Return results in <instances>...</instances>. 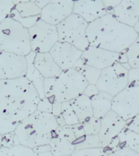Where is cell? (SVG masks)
<instances>
[{
	"instance_id": "27",
	"label": "cell",
	"mask_w": 139,
	"mask_h": 156,
	"mask_svg": "<svg viewBox=\"0 0 139 156\" xmlns=\"http://www.w3.org/2000/svg\"><path fill=\"white\" fill-rule=\"evenodd\" d=\"M139 38L125 50L128 63L131 68H139Z\"/></svg>"
},
{
	"instance_id": "16",
	"label": "cell",
	"mask_w": 139,
	"mask_h": 156,
	"mask_svg": "<svg viewBox=\"0 0 139 156\" xmlns=\"http://www.w3.org/2000/svg\"><path fill=\"white\" fill-rule=\"evenodd\" d=\"M73 13L81 17L86 23L90 24L105 16L107 14V11L102 0H80L73 2Z\"/></svg>"
},
{
	"instance_id": "22",
	"label": "cell",
	"mask_w": 139,
	"mask_h": 156,
	"mask_svg": "<svg viewBox=\"0 0 139 156\" xmlns=\"http://www.w3.org/2000/svg\"><path fill=\"white\" fill-rule=\"evenodd\" d=\"M73 68L79 72L83 76V77L87 81L88 85H96L101 73V70L86 65L83 63L80 58L76 62Z\"/></svg>"
},
{
	"instance_id": "40",
	"label": "cell",
	"mask_w": 139,
	"mask_h": 156,
	"mask_svg": "<svg viewBox=\"0 0 139 156\" xmlns=\"http://www.w3.org/2000/svg\"><path fill=\"white\" fill-rule=\"evenodd\" d=\"M73 132H74V134H75V136L77 140L81 138L82 136H84L85 135V132H84V129H83L82 124L79 123V124H74L73 125Z\"/></svg>"
},
{
	"instance_id": "33",
	"label": "cell",
	"mask_w": 139,
	"mask_h": 156,
	"mask_svg": "<svg viewBox=\"0 0 139 156\" xmlns=\"http://www.w3.org/2000/svg\"><path fill=\"white\" fill-rule=\"evenodd\" d=\"M127 77L128 86H139V68H130Z\"/></svg>"
},
{
	"instance_id": "25",
	"label": "cell",
	"mask_w": 139,
	"mask_h": 156,
	"mask_svg": "<svg viewBox=\"0 0 139 156\" xmlns=\"http://www.w3.org/2000/svg\"><path fill=\"white\" fill-rule=\"evenodd\" d=\"M90 148H102V142L98 135H85L76 141L75 150Z\"/></svg>"
},
{
	"instance_id": "11",
	"label": "cell",
	"mask_w": 139,
	"mask_h": 156,
	"mask_svg": "<svg viewBox=\"0 0 139 156\" xmlns=\"http://www.w3.org/2000/svg\"><path fill=\"white\" fill-rule=\"evenodd\" d=\"M26 69L25 56L2 51L0 53V80H14L24 77Z\"/></svg>"
},
{
	"instance_id": "23",
	"label": "cell",
	"mask_w": 139,
	"mask_h": 156,
	"mask_svg": "<svg viewBox=\"0 0 139 156\" xmlns=\"http://www.w3.org/2000/svg\"><path fill=\"white\" fill-rule=\"evenodd\" d=\"M118 140L121 147H126L139 153V134L130 131L126 128L118 134Z\"/></svg>"
},
{
	"instance_id": "2",
	"label": "cell",
	"mask_w": 139,
	"mask_h": 156,
	"mask_svg": "<svg viewBox=\"0 0 139 156\" xmlns=\"http://www.w3.org/2000/svg\"><path fill=\"white\" fill-rule=\"evenodd\" d=\"M86 36L90 46L121 53L138 38L131 27L119 23L112 14H106L88 24Z\"/></svg>"
},
{
	"instance_id": "26",
	"label": "cell",
	"mask_w": 139,
	"mask_h": 156,
	"mask_svg": "<svg viewBox=\"0 0 139 156\" xmlns=\"http://www.w3.org/2000/svg\"><path fill=\"white\" fill-rule=\"evenodd\" d=\"M0 156H34V151L22 145H15L12 147H1Z\"/></svg>"
},
{
	"instance_id": "29",
	"label": "cell",
	"mask_w": 139,
	"mask_h": 156,
	"mask_svg": "<svg viewBox=\"0 0 139 156\" xmlns=\"http://www.w3.org/2000/svg\"><path fill=\"white\" fill-rule=\"evenodd\" d=\"M9 16L12 19L15 20L16 21L19 22L20 24H21L22 26L25 28V29H29L32 26H34V24H36L37 22L38 21L40 18L39 16H34V17H27V18H22L20 14L17 12V11L15 8L12 10V12L10 13Z\"/></svg>"
},
{
	"instance_id": "37",
	"label": "cell",
	"mask_w": 139,
	"mask_h": 156,
	"mask_svg": "<svg viewBox=\"0 0 139 156\" xmlns=\"http://www.w3.org/2000/svg\"><path fill=\"white\" fill-rule=\"evenodd\" d=\"M14 144V132L2 135V147H12Z\"/></svg>"
},
{
	"instance_id": "38",
	"label": "cell",
	"mask_w": 139,
	"mask_h": 156,
	"mask_svg": "<svg viewBox=\"0 0 139 156\" xmlns=\"http://www.w3.org/2000/svg\"><path fill=\"white\" fill-rule=\"evenodd\" d=\"M98 93H99V90L97 88L96 85H88L84 90L82 94L91 98L94 97L95 95H97Z\"/></svg>"
},
{
	"instance_id": "44",
	"label": "cell",
	"mask_w": 139,
	"mask_h": 156,
	"mask_svg": "<svg viewBox=\"0 0 139 156\" xmlns=\"http://www.w3.org/2000/svg\"><path fill=\"white\" fill-rule=\"evenodd\" d=\"M34 156H54L51 151L46 152H40V153H34Z\"/></svg>"
},
{
	"instance_id": "41",
	"label": "cell",
	"mask_w": 139,
	"mask_h": 156,
	"mask_svg": "<svg viewBox=\"0 0 139 156\" xmlns=\"http://www.w3.org/2000/svg\"><path fill=\"white\" fill-rule=\"evenodd\" d=\"M51 114L54 116H59L61 115V103L60 102H54L52 104V112Z\"/></svg>"
},
{
	"instance_id": "20",
	"label": "cell",
	"mask_w": 139,
	"mask_h": 156,
	"mask_svg": "<svg viewBox=\"0 0 139 156\" xmlns=\"http://www.w3.org/2000/svg\"><path fill=\"white\" fill-rule=\"evenodd\" d=\"M112 96L107 93L99 91L94 97L90 98L93 116L102 119L112 110Z\"/></svg>"
},
{
	"instance_id": "9",
	"label": "cell",
	"mask_w": 139,
	"mask_h": 156,
	"mask_svg": "<svg viewBox=\"0 0 139 156\" xmlns=\"http://www.w3.org/2000/svg\"><path fill=\"white\" fill-rule=\"evenodd\" d=\"M111 111L124 121L139 115V86H127L115 95Z\"/></svg>"
},
{
	"instance_id": "8",
	"label": "cell",
	"mask_w": 139,
	"mask_h": 156,
	"mask_svg": "<svg viewBox=\"0 0 139 156\" xmlns=\"http://www.w3.org/2000/svg\"><path fill=\"white\" fill-rule=\"evenodd\" d=\"M31 51L34 53H48L58 41L56 27L39 20L28 29Z\"/></svg>"
},
{
	"instance_id": "36",
	"label": "cell",
	"mask_w": 139,
	"mask_h": 156,
	"mask_svg": "<svg viewBox=\"0 0 139 156\" xmlns=\"http://www.w3.org/2000/svg\"><path fill=\"white\" fill-rule=\"evenodd\" d=\"M125 128L130 131L139 134V115L126 120Z\"/></svg>"
},
{
	"instance_id": "28",
	"label": "cell",
	"mask_w": 139,
	"mask_h": 156,
	"mask_svg": "<svg viewBox=\"0 0 139 156\" xmlns=\"http://www.w3.org/2000/svg\"><path fill=\"white\" fill-rule=\"evenodd\" d=\"M61 115L64 120L65 125H74L80 123L69 102L61 103Z\"/></svg>"
},
{
	"instance_id": "32",
	"label": "cell",
	"mask_w": 139,
	"mask_h": 156,
	"mask_svg": "<svg viewBox=\"0 0 139 156\" xmlns=\"http://www.w3.org/2000/svg\"><path fill=\"white\" fill-rule=\"evenodd\" d=\"M14 8V3L12 0H0V23L9 16L12 10Z\"/></svg>"
},
{
	"instance_id": "45",
	"label": "cell",
	"mask_w": 139,
	"mask_h": 156,
	"mask_svg": "<svg viewBox=\"0 0 139 156\" xmlns=\"http://www.w3.org/2000/svg\"><path fill=\"white\" fill-rule=\"evenodd\" d=\"M2 147V135L0 134V148Z\"/></svg>"
},
{
	"instance_id": "30",
	"label": "cell",
	"mask_w": 139,
	"mask_h": 156,
	"mask_svg": "<svg viewBox=\"0 0 139 156\" xmlns=\"http://www.w3.org/2000/svg\"><path fill=\"white\" fill-rule=\"evenodd\" d=\"M85 135H98L100 129V119L91 117L81 123Z\"/></svg>"
},
{
	"instance_id": "6",
	"label": "cell",
	"mask_w": 139,
	"mask_h": 156,
	"mask_svg": "<svg viewBox=\"0 0 139 156\" xmlns=\"http://www.w3.org/2000/svg\"><path fill=\"white\" fill-rule=\"evenodd\" d=\"M88 24L81 17L73 13L55 26L58 41L70 44L79 51H84L90 46L86 36Z\"/></svg>"
},
{
	"instance_id": "17",
	"label": "cell",
	"mask_w": 139,
	"mask_h": 156,
	"mask_svg": "<svg viewBox=\"0 0 139 156\" xmlns=\"http://www.w3.org/2000/svg\"><path fill=\"white\" fill-rule=\"evenodd\" d=\"M112 15L119 23L133 28L139 21V0H122Z\"/></svg>"
},
{
	"instance_id": "3",
	"label": "cell",
	"mask_w": 139,
	"mask_h": 156,
	"mask_svg": "<svg viewBox=\"0 0 139 156\" xmlns=\"http://www.w3.org/2000/svg\"><path fill=\"white\" fill-rule=\"evenodd\" d=\"M58 128L52 114L35 111L22 120L14 131V144L29 148L49 145L54 131Z\"/></svg>"
},
{
	"instance_id": "31",
	"label": "cell",
	"mask_w": 139,
	"mask_h": 156,
	"mask_svg": "<svg viewBox=\"0 0 139 156\" xmlns=\"http://www.w3.org/2000/svg\"><path fill=\"white\" fill-rule=\"evenodd\" d=\"M71 156H107L103 148H90L75 150Z\"/></svg>"
},
{
	"instance_id": "46",
	"label": "cell",
	"mask_w": 139,
	"mask_h": 156,
	"mask_svg": "<svg viewBox=\"0 0 139 156\" xmlns=\"http://www.w3.org/2000/svg\"><path fill=\"white\" fill-rule=\"evenodd\" d=\"M63 156H71V155H63Z\"/></svg>"
},
{
	"instance_id": "1",
	"label": "cell",
	"mask_w": 139,
	"mask_h": 156,
	"mask_svg": "<svg viewBox=\"0 0 139 156\" xmlns=\"http://www.w3.org/2000/svg\"><path fill=\"white\" fill-rule=\"evenodd\" d=\"M38 94L25 77L0 80V134L14 132L18 124L37 111Z\"/></svg>"
},
{
	"instance_id": "34",
	"label": "cell",
	"mask_w": 139,
	"mask_h": 156,
	"mask_svg": "<svg viewBox=\"0 0 139 156\" xmlns=\"http://www.w3.org/2000/svg\"><path fill=\"white\" fill-rule=\"evenodd\" d=\"M52 102L46 98H44L42 99H40L39 102L37 105V111L44 113H49L51 114L52 112Z\"/></svg>"
},
{
	"instance_id": "39",
	"label": "cell",
	"mask_w": 139,
	"mask_h": 156,
	"mask_svg": "<svg viewBox=\"0 0 139 156\" xmlns=\"http://www.w3.org/2000/svg\"><path fill=\"white\" fill-rule=\"evenodd\" d=\"M119 2H120V0H113V1L112 0H106V1H102L103 6H104L105 9L107 11V14H112L113 9L119 4Z\"/></svg>"
},
{
	"instance_id": "47",
	"label": "cell",
	"mask_w": 139,
	"mask_h": 156,
	"mask_svg": "<svg viewBox=\"0 0 139 156\" xmlns=\"http://www.w3.org/2000/svg\"><path fill=\"white\" fill-rule=\"evenodd\" d=\"M1 52H2V51H1V50H0V53H1Z\"/></svg>"
},
{
	"instance_id": "4",
	"label": "cell",
	"mask_w": 139,
	"mask_h": 156,
	"mask_svg": "<svg viewBox=\"0 0 139 156\" xmlns=\"http://www.w3.org/2000/svg\"><path fill=\"white\" fill-rule=\"evenodd\" d=\"M0 50L22 56L31 52L28 29L10 16L0 23Z\"/></svg>"
},
{
	"instance_id": "7",
	"label": "cell",
	"mask_w": 139,
	"mask_h": 156,
	"mask_svg": "<svg viewBox=\"0 0 139 156\" xmlns=\"http://www.w3.org/2000/svg\"><path fill=\"white\" fill-rule=\"evenodd\" d=\"M128 70L119 63L101 71L96 86L99 91L112 97L128 86Z\"/></svg>"
},
{
	"instance_id": "24",
	"label": "cell",
	"mask_w": 139,
	"mask_h": 156,
	"mask_svg": "<svg viewBox=\"0 0 139 156\" xmlns=\"http://www.w3.org/2000/svg\"><path fill=\"white\" fill-rule=\"evenodd\" d=\"M14 8L22 18L39 16L41 9L37 7L34 1H13Z\"/></svg>"
},
{
	"instance_id": "14",
	"label": "cell",
	"mask_w": 139,
	"mask_h": 156,
	"mask_svg": "<svg viewBox=\"0 0 139 156\" xmlns=\"http://www.w3.org/2000/svg\"><path fill=\"white\" fill-rule=\"evenodd\" d=\"M49 53L59 68L65 71L73 68L76 62L80 58L82 51L70 44L57 41Z\"/></svg>"
},
{
	"instance_id": "10",
	"label": "cell",
	"mask_w": 139,
	"mask_h": 156,
	"mask_svg": "<svg viewBox=\"0 0 139 156\" xmlns=\"http://www.w3.org/2000/svg\"><path fill=\"white\" fill-rule=\"evenodd\" d=\"M77 141L73 125L58 126L54 131L49 146L54 156L71 155Z\"/></svg>"
},
{
	"instance_id": "12",
	"label": "cell",
	"mask_w": 139,
	"mask_h": 156,
	"mask_svg": "<svg viewBox=\"0 0 139 156\" xmlns=\"http://www.w3.org/2000/svg\"><path fill=\"white\" fill-rule=\"evenodd\" d=\"M73 2L72 0L49 1L48 4L41 10L39 18L46 24L56 26L73 14Z\"/></svg>"
},
{
	"instance_id": "35",
	"label": "cell",
	"mask_w": 139,
	"mask_h": 156,
	"mask_svg": "<svg viewBox=\"0 0 139 156\" xmlns=\"http://www.w3.org/2000/svg\"><path fill=\"white\" fill-rule=\"evenodd\" d=\"M107 156H139V153L126 147H121L114 152L108 154Z\"/></svg>"
},
{
	"instance_id": "21",
	"label": "cell",
	"mask_w": 139,
	"mask_h": 156,
	"mask_svg": "<svg viewBox=\"0 0 139 156\" xmlns=\"http://www.w3.org/2000/svg\"><path fill=\"white\" fill-rule=\"evenodd\" d=\"M70 105L80 124L93 117L92 107L90 98L81 94L71 100Z\"/></svg>"
},
{
	"instance_id": "19",
	"label": "cell",
	"mask_w": 139,
	"mask_h": 156,
	"mask_svg": "<svg viewBox=\"0 0 139 156\" xmlns=\"http://www.w3.org/2000/svg\"><path fill=\"white\" fill-rule=\"evenodd\" d=\"M36 53L34 52H30L28 55L25 56L27 60V69L26 73L24 77L31 83L32 85L34 86V89L38 94V96L40 99H42L45 98L43 90V81L44 78L41 76V75L39 73V72L34 68V59L35 57Z\"/></svg>"
},
{
	"instance_id": "42",
	"label": "cell",
	"mask_w": 139,
	"mask_h": 156,
	"mask_svg": "<svg viewBox=\"0 0 139 156\" xmlns=\"http://www.w3.org/2000/svg\"><path fill=\"white\" fill-rule=\"evenodd\" d=\"M34 153H40V152H46V151H51V147L49 145H44V146H40L34 147L33 149Z\"/></svg>"
},
{
	"instance_id": "13",
	"label": "cell",
	"mask_w": 139,
	"mask_h": 156,
	"mask_svg": "<svg viewBox=\"0 0 139 156\" xmlns=\"http://www.w3.org/2000/svg\"><path fill=\"white\" fill-rule=\"evenodd\" d=\"M118 57V53L89 46L85 51H82L80 59L86 65L102 71L117 63Z\"/></svg>"
},
{
	"instance_id": "18",
	"label": "cell",
	"mask_w": 139,
	"mask_h": 156,
	"mask_svg": "<svg viewBox=\"0 0 139 156\" xmlns=\"http://www.w3.org/2000/svg\"><path fill=\"white\" fill-rule=\"evenodd\" d=\"M34 66L44 79L57 77L62 70L55 63L50 53H37L34 59Z\"/></svg>"
},
{
	"instance_id": "15",
	"label": "cell",
	"mask_w": 139,
	"mask_h": 156,
	"mask_svg": "<svg viewBox=\"0 0 139 156\" xmlns=\"http://www.w3.org/2000/svg\"><path fill=\"white\" fill-rule=\"evenodd\" d=\"M126 122L110 111L102 119H100V129L98 136L102 142V147L105 148L110 142L118 136V134L125 128Z\"/></svg>"
},
{
	"instance_id": "43",
	"label": "cell",
	"mask_w": 139,
	"mask_h": 156,
	"mask_svg": "<svg viewBox=\"0 0 139 156\" xmlns=\"http://www.w3.org/2000/svg\"><path fill=\"white\" fill-rule=\"evenodd\" d=\"M49 1H50V0H46V1L41 0V1H34V3L36 4L37 7L41 10L44 7H46V5L48 4Z\"/></svg>"
},
{
	"instance_id": "5",
	"label": "cell",
	"mask_w": 139,
	"mask_h": 156,
	"mask_svg": "<svg viewBox=\"0 0 139 156\" xmlns=\"http://www.w3.org/2000/svg\"><path fill=\"white\" fill-rule=\"evenodd\" d=\"M87 85L83 76L75 69L62 71L57 77L54 78V102H70L82 94Z\"/></svg>"
}]
</instances>
